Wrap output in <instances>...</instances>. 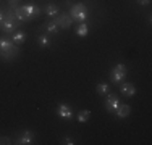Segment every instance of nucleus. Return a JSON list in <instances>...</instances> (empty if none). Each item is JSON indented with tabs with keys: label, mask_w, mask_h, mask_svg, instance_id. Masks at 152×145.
<instances>
[{
	"label": "nucleus",
	"mask_w": 152,
	"mask_h": 145,
	"mask_svg": "<svg viewBox=\"0 0 152 145\" xmlns=\"http://www.w3.org/2000/svg\"><path fill=\"white\" fill-rule=\"evenodd\" d=\"M44 13L47 14V16H50V18H55L57 14L60 13V8H58L57 3H47L45 8H44Z\"/></svg>",
	"instance_id": "13"
},
{
	"label": "nucleus",
	"mask_w": 152,
	"mask_h": 145,
	"mask_svg": "<svg viewBox=\"0 0 152 145\" xmlns=\"http://www.w3.org/2000/svg\"><path fill=\"white\" fill-rule=\"evenodd\" d=\"M20 55V49L8 37H0V60L13 61Z\"/></svg>",
	"instance_id": "1"
},
{
	"label": "nucleus",
	"mask_w": 152,
	"mask_h": 145,
	"mask_svg": "<svg viewBox=\"0 0 152 145\" xmlns=\"http://www.w3.org/2000/svg\"><path fill=\"white\" fill-rule=\"evenodd\" d=\"M37 45L42 47V49H47V47L50 45L49 36H45V34H41V36H39V37H37Z\"/></svg>",
	"instance_id": "17"
},
{
	"label": "nucleus",
	"mask_w": 152,
	"mask_h": 145,
	"mask_svg": "<svg viewBox=\"0 0 152 145\" xmlns=\"http://www.w3.org/2000/svg\"><path fill=\"white\" fill-rule=\"evenodd\" d=\"M3 18H5V12H3L2 8H0V23L3 21Z\"/></svg>",
	"instance_id": "22"
},
{
	"label": "nucleus",
	"mask_w": 152,
	"mask_h": 145,
	"mask_svg": "<svg viewBox=\"0 0 152 145\" xmlns=\"http://www.w3.org/2000/svg\"><path fill=\"white\" fill-rule=\"evenodd\" d=\"M53 21H55L57 24H58L60 29H71L73 26V20H71V16L68 13H58L55 18H53Z\"/></svg>",
	"instance_id": "7"
},
{
	"label": "nucleus",
	"mask_w": 152,
	"mask_h": 145,
	"mask_svg": "<svg viewBox=\"0 0 152 145\" xmlns=\"http://www.w3.org/2000/svg\"><path fill=\"white\" fill-rule=\"evenodd\" d=\"M120 94L123 97H133L136 94V87L131 82H123L120 86Z\"/></svg>",
	"instance_id": "10"
},
{
	"label": "nucleus",
	"mask_w": 152,
	"mask_h": 145,
	"mask_svg": "<svg viewBox=\"0 0 152 145\" xmlns=\"http://www.w3.org/2000/svg\"><path fill=\"white\" fill-rule=\"evenodd\" d=\"M129 113H131V107H129V105H123V103H120V107L117 108V111H115V115H117L118 119L128 118Z\"/></svg>",
	"instance_id": "12"
},
{
	"label": "nucleus",
	"mask_w": 152,
	"mask_h": 145,
	"mask_svg": "<svg viewBox=\"0 0 152 145\" xmlns=\"http://www.w3.org/2000/svg\"><path fill=\"white\" fill-rule=\"evenodd\" d=\"M21 10H23L24 16H26V21H31L34 18H37L39 14L42 13L41 7L37 5H32V3H26V5H21Z\"/></svg>",
	"instance_id": "5"
},
{
	"label": "nucleus",
	"mask_w": 152,
	"mask_h": 145,
	"mask_svg": "<svg viewBox=\"0 0 152 145\" xmlns=\"http://www.w3.org/2000/svg\"><path fill=\"white\" fill-rule=\"evenodd\" d=\"M57 116H58L60 119H65V121H70V119H73V108L70 107V105L66 103H58V107H57Z\"/></svg>",
	"instance_id": "6"
},
{
	"label": "nucleus",
	"mask_w": 152,
	"mask_h": 145,
	"mask_svg": "<svg viewBox=\"0 0 152 145\" xmlns=\"http://www.w3.org/2000/svg\"><path fill=\"white\" fill-rule=\"evenodd\" d=\"M42 29H44V31H47L49 34H58V31H60L58 24H57L53 20L49 21V23H45L44 26H42Z\"/></svg>",
	"instance_id": "14"
},
{
	"label": "nucleus",
	"mask_w": 152,
	"mask_h": 145,
	"mask_svg": "<svg viewBox=\"0 0 152 145\" xmlns=\"http://www.w3.org/2000/svg\"><path fill=\"white\" fill-rule=\"evenodd\" d=\"M34 139H36L34 132L29 130V129H26V130H23V132L18 136L15 144H18V145H31V144H34Z\"/></svg>",
	"instance_id": "9"
},
{
	"label": "nucleus",
	"mask_w": 152,
	"mask_h": 145,
	"mask_svg": "<svg viewBox=\"0 0 152 145\" xmlns=\"http://www.w3.org/2000/svg\"><path fill=\"white\" fill-rule=\"evenodd\" d=\"M96 92L99 94V95H105V94H108V84H105V82H100V84H97Z\"/></svg>",
	"instance_id": "18"
},
{
	"label": "nucleus",
	"mask_w": 152,
	"mask_h": 145,
	"mask_svg": "<svg viewBox=\"0 0 152 145\" xmlns=\"http://www.w3.org/2000/svg\"><path fill=\"white\" fill-rule=\"evenodd\" d=\"M89 118H91V111H89V110L78 111V116H76L78 123H86V121H89Z\"/></svg>",
	"instance_id": "16"
},
{
	"label": "nucleus",
	"mask_w": 152,
	"mask_h": 145,
	"mask_svg": "<svg viewBox=\"0 0 152 145\" xmlns=\"http://www.w3.org/2000/svg\"><path fill=\"white\" fill-rule=\"evenodd\" d=\"M89 32V26L86 23H79L78 28H76V36H79V37H86Z\"/></svg>",
	"instance_id": "15"
},
{
	"label": "nucleus",
	"mask_w": 152,
	"mask_h": 145,
	"mask_svg": "<svg viewBox=\"0 0 152 145\" xmlns=\"http://www.w3.org/2000/svg\"><path fill=\"white\" fill-rule=\"evenodd\" d=\"M104 105H105V110L108 111V113H115L117 108L120 107V99H118L115 94H108L105 102H104Z\"/></svg>",
	"instance_id": "8"
},
{
	"label": "nucleus",
	"mask_w": 152,
	"mask_h": 145,
	"mask_svg": "<svg viewBox=\"0 0 152 145\" xmlns=\"http://www.w3.org/2000/svg\"><path fill=\"white\" fill-rule=\"evenodd\" d=\"M68 14L71 16V20L76 21V23H86L89 18V8L86 3L83 2H78V3H73L70 7V12Z\"/></svg>",
	"instance_id": "2"
},
{
	"label": "nucleus",
	"mask_w": 152,
	"mask_h": 145,
	"mask_svg": "<svg viewBox=\"0 0 152 145\" xmlns=\"http://www.w3.org/2000/svg\"><path fill=\"white\" fill-rule=\"evenodd\" d=\"M61 144H65V145H73V144H75V140H73V137L65 136L63 139H61Z\"/></svg>",
	"instance_id": "19"
},
{
	"label": "nucleus",
	"mask_w": 152,
	"mask_h": 145,
	"mask_svg": "<svg viewBox=\"0 0 152 145\" xmlns=\"http://www.w3.org/2000/svg\"><path fill=\"white\" fill-rule=\"evenodd\" d=\"M16 2H20V0H16Z\"/></svg>",
	"instance_id": "23"
},
{
	"label": "nucleus",
	"mask_w": 152,
	"mask_h": 145,
	"mask_svg": "<svg viewBox=\"0 0 152 145\" xmlns=\"http://www.w3.org/2000/svg\"><path fill=\"white\" fill-rule=\"evenodd\" d=\"M8 144H12L10 137H0V145H8Z\"/></svg>",
	"instance_id": "20"
},
{
	"label": "nucleus",
	"mask_w": 152,
	"mask_h": 145,
	"mask_svg": "<svg viewBox=\"0 0 152 145\" xmlns=\"http://www.w3.org/2000/svg\"><path fill=\"white\" fill-rule=\"evenodd\" d=\"M18 28H20V21H18L16 16L13 14L12 8H8L5 12L3 21L0 23V31H3L5 34H13L15 31H18Z\"/></svg>",
	"instance_id": "3"
},
{
	"label": "nucleus",
	"mask_w": 152,
	"mask_h": 145,
	"mask_svg": "<svg viewBox=\"0 0 152 145\" xmlns=\"http://www.w3.org/2000/svg\"><path fill=\"white\" fill-rule=\"evenodd\" d=\"M26 32H23V31H15L12 34V37H10V41H12L15 45H21V44H24L26 42Z\"/></svg>",
	"instance_id": "11"
},
{
	"label": "nucleus",
	"mask_w": 152,
	"mask_h": 145,
	"mask_svg": "<svg viewBox=\"0 0 152 145\" xmlns=\"http://www.w3.org/2000/svg\"><path fill=\"white\" fill-rule=\"evenodd\" d=\"M136 3H137L139 7H147V5L151 3V0H136Z\"/></svg>",
	"instance_id": "21"
},
{
	"label": "nucleus",
	"mask_w": 152,
	"mask_h": 145,
	"mask_svg": "<svg viewBox=\"0 0 152 145\" xmlns=\"http://www.w3.org/2000/svg\"><path fill=\"white\" fill-rule=\"evenodd\" d=\"M126 74H128V70H126L125 65H123V63H117L113 68H112V71H110V81L113 82L115 86L121 84V82L125 81Z\"/></svg>",
	"instance_id": "4"
}]
</instances>
